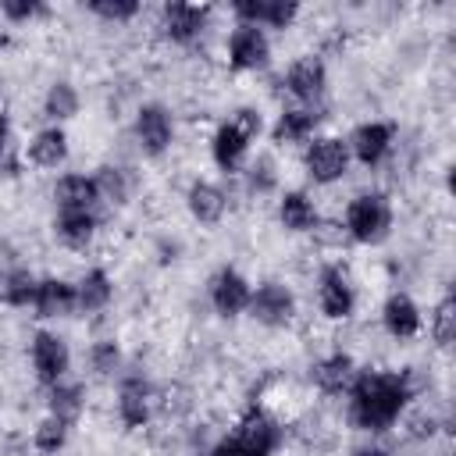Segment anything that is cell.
I'll return each instance as SVG.
<instances>
[{
	"mask_svg": "<svg viewBox=\"0 0 456 456\" xmlns=\"http://www.w3.org/2000/svg\"><path fill=\"white\" fill-rule=\"evenodd\" d=\"M228 121H232L242 135H249V139H256V135L264 132V118H260V110H256V107H235Z\"/></svg>",
	"mask_w": 456,
	"mask_h": 456,
	"instance_id": "38",
	"label": "cell"
},
{
	"mask_svg": "<svg viewBox=\"0 0 456 456\" xmlns=\"http://www.w3.org/2000/svg\"><path fill=\"white\" fill-rule=\"evenodd\" d=\"M246 314H249L260 328L285 331V328H292L296 317H299V299H296L292 285H285V281H278V278H267V281L253 285V296H249Z\"/></svg>",
	"mask_w": 456,
	"mask_h": 456,
	"instance_id": "5",
	"label": "cell"
},
{
	"mask_svg": "<svg viewBox=\"0 0 456 456\" xmlns=\"http://www.w3.org/2000/svg\"><path fill=\"white\" fill-rule=\"evenodd\" d=\"M317 314L324 321H349L356 310V281L349 274L346 264L338 260H324L317 267Z\"/></svg>",
	"mask_w": 456,
	"mask_h": 456,
	"instance_id": "4",
	"label": "cell"
},
{
	"mask_svg": "<svg viewBox=\"0 0 456 456\" xmlns=\"http://www.w3.org/2000/svg\"><path fill=\"white\" fill-rule=\"evenodd\" d=\"M349 146L342 135H314L306 146H303V171L314 185H335L349 175Z\"/></svg>",
	"mask_w": 456,
	"mask_h": 456,
	"instance_id": "6",
	"label": "cell"
},
{
	"mask_svg": "<svg viewBox=\"0 0 456 456\" xmlns=\"http://www.w3.org/2000/svg\"><path fill=\"white\" fill-rule=\"evenodd\" d=\"M82 410H86V385L64 378L61 385L46 388V413L64 417L68 424H75V420L82 417Z\"/></svg>",
	"mask_w": 456,
	"mask_h": 456,
	"instance_id": "29",
	"label": "cell"
},
{
	"mask_svg": "<svg viewBox=\"0 0 456 456\" xmlns=\"http://www.w3.org/2000/svg\"><path fill=\"white\" fill-rule=\"evenodd\" d=\"M249 135H242L232 121H221L210 135V160L217 171L224 175H239L246 167V157H249Z\"/></svg>",
	"mask_w": 456,
	"mask_h": 456,
	"instance_id": "21",
	"label": "cell"
},
{
	"mask_svg": "<svg viewBox=\"0 0 456 456\" xmlns=\"http://www.w3.org/2000/svg\"><path fill=\"white\" fill-rule=\"evenodd\" d=\"M281 89L296 100V107H310L317 110L321 100L328 96V64L317 53H299L289 61V68L281 71Z\"/></svg>",
	"mask_w": 456,
	"mask_h": 456,
	"instance_id": "7",
	"label": "cell"
},
{
	"mask_svg": "<svg viewBox=\"0 0 456 456\" xmlns=\"http://www.w3.org/2000/svg\"><path fill=\"white\" fill-rule=\"evenodd\" d=\"M242 171H246V189H249V196H253V200L271 196V192L278 189V164H274V157H271V153H260V157H256V160H249Z\"/></svg>",
	"mask_w": 456,
	"mask_h": 456,
	"instance_id": "34",
	"label": "cell"
},
{
	"mask_svg": "<svg viewBox=\"0 0 456 456\" xmlns=\"http://www.w3.org/2000/svg\"><path fill=\"white\" fill-rule=\"evenodd\" d=\"M346 146H349V160H356L360 167H381L395 146V125L392 121H360L346 135Z\"/></svg>",
	"mask_w": 456,
	"mask_h": 456,
	"instance_id": "13",
	"label": "cell"
},
{
	"mask_svg": "<svg viewBox=\"0 0 456 456\" xmlns=\"http://www.w3.org/2000/svg\"><path fill=\"white\" fill-rule=\"evenodd\" d=\"M28 363H32V374L43 388H53L68 378L71 370V349H68V338L50 331V328H39L32 331L28 338Z\"/></svg>",
	"mask_w": 456,
	"mask_h": 456,
	"instance_id": "8",
	"label": "cell"
},
{
	"mask_svg": "<svg viewBox=\"0 0 456 456\" xmlns=\"http://www.w3.org/2000/svg\"><path fill=\"white\" fill-rule=\"evenodd\" d=\"M185 210H189V217H192L196 224L214 228V224H221L224 214H228V192H224L217 182H210V178H196V182H189V189H185Z\"/></svg>",
	"mask_w": 456,
	"mask_h": 456,
	"instance_id": "19",
	"label": "cell"
},
{
	"mask_svg": "<svg viewBox=\"0 0 456 456\" xmlns=\"http://www.w3.org/2000/svg\"><path fill=\"white\" fill-rule=\"evenodd\" d=\"M53 207L57 210H96L100 207V192L93 175L82 171H68L53 182Z\"/></svg>",
	"mask_w": 456,
	"mask_h": 456,
	"instance_id": "25",
	"label": "cell"
},
{
	"mask_svg": "<svg viewBox=\"0 0 456 456\" xmlns=\"http://www.w3.org/2000/svg\"><path fill=\"white\" fill-rule=\"evenodd\" d=\"M132 135H135V146L146 157H164L175 146V114H171V107L160 103V100L139 103L135 118H132Z\"/></svg>",
	"mask_w": 456,
	"mask_h": 456,
	"instance_id": "9",
	"label": "cell"
},
{
	"mask_svg": "<svg viewBox=\"0 0 456 456\" xmlns=\"http://www.w3.org/2000/svg\"><path fill=\"white\" fill-rule=\"evenodd\" d=\"M36 274L25 271V267H11L0 274V303L4 306H14V310H25L32 306V296H36Z\"/></svg>",
	"mask_w": 456,
	"mask_h": 456,
	"instance_id": "31",
	"label": "cell"
},
{
	"mask_svg": "<svg viewBox=\"0 0 456 456\" xmlns=\"http://www.w3.org/2000/svg\"><path fill=\"white\" fill-rule=\"evenodd\" d=\"M338 224H342L349 242H356V246H381L392 235V224H395V210H392L388 192L363 189V192L349 196Z\"/></svg>",
	"mask_w": 456,
	"mask_h": 456,
	"instance_id": "3",
	"label": "cell"
},
{
	"mask_svg": "<svg viewBox=\"0 0 456 456\" xmlns=\"http://www.w3.org/2000/svg\"><path fill=\"white\" fill-rule=\"evenodd\" d=\"M278 224L292 235H310L317 224H321V210L314 203L310 192L303 189H289L278 196Z\"/></svg>",
	"mask_w": 456,
	"mask_h": 456,
	"instance_id": "24",
	"label": "cell"
},
{
	"mask_svg": "<svg viewBox=\"0 0 456 456\" xmlns=\"http://www.w3.org/2000/svg\"><path fill=\"white\" fill-rule=\"evenodd\" d=\"M71 157V139L64 132V125H43L39 132H32V139L25 142V160L39 171H53L64 167Z\"/></svg>",
	"mask_w": 456,
	"mask_h": 456,
	"instance_id": "18",
	"label": "cell"
},
{
	"mask_svg": "<svg viewBox=\"0 0 456 456\" xmlns=\"http://www.w3.org/2000/svg\"><path fill=\"white\" fill-rule=\"evenodd\" d=\"M228 14L239 21V25H256V28H274V32H285L299 21L303 7L296 0H235L228 7Z\"/></svg>",
	"mask_w": 456,
	"mask_h": 456,
	"instance_id": "15",
	"label": "cell"
},
{
	"mask_svg": "<svg viewBox=\"0 0 456 456\" xmlns=\"http://www.w3.org/2000/svg\"><path fill=\"white\" fill-rule=\"evenodd\" d=\"M86 14L107 21V25H128L142 14V4L139 0H89L86 4Z\"/></svg>",
	"mask_w": 456,
	"mask_h": 456,
	"instance_id": "36",
	"label": "cell"
},
{
	"mask_svg": "<svg viewBox=\"0 0 456 456\" xmlns=\"http://www.w3.org/2000/svg\"><path fill=\"white\" fill-rule=\"evenodd\" d=\"M153 406H157V392H153V385H150L142 374L128 370V374L118 378L114 413H118L121 428H128V431H142V428L150 424V417H153Z\"/></svg>",
	"mask_w": 456,
	"mask_h": 456,
	"instance_id": "12",
	"label": "cell"
},
{
	"mask_svg": "<svg viewBox=\"0 0 456 456\" xmlns=\"http://www.w3.org/2000/svg\"><path fill=\"white\" fill-rule=\"evenodd\" d=\"M32 310L43 321H57V317H71L75 310V281L46 274L36 281V296H32Z\"/></svg>",
	"mask_w": 456,
	"mask_h": 456,
	"instance_id": "22",
	"label": "cell"
},
{
	"mask_svg": "<svg viewBox=\"0 0 456 456\" xmlns=\"http://www.w3.org/2000/svg\"><path fill=\"white\" fill-rule=\"evenodd\" d=\"M349 456H392V449H388L385 442H378L374 435H367L363 442H356V445L349 449Z\"/></svg>",
	"mask_w": 456,
	"mask_h": 456,
	"instance_id": "39",
	"label": "cell"
},
{
	"mask_svg": "<svg viewBox=\"0 0 456 456\" xmlns=\"http://www.w3.org/2000/svg\"><path fill=\"white\" fill-rule=\"evenodd\" d=\"M381 328H385V335L395 338V342L417 338L420 328H424V314H420L417 299H413L410 292H403V289L388 292L385 303H381Z\"/></svg>",
	"mask_w": 456,
	"mask_h": 456,
	"instance_id": "16",
	"label": "cell"
},
{
	"mask_svg": "<svg viewBox=\"0 0 456 456\" xmlns=\"http://www.w3.org/2000/svg\"><path fill=\"white\" fill-rule=\"evenodd\" d=\"M7 153H11V121H7V114L0 110V167L7 164Z\"/></svg>",
	"mask_w": 456,
	"mask_h": 456,
	"instance_id": "40",
	"label": "cell"
},
{
	"mask_svg": "<svg viewBox=\"0 0 456 456\" xmlns=\"http://www.w3.org/2000/svg\"><path fill=\"white\" fill-rule=\"evenodd\" d=\"M53 235L64 249L86 253L100 235V214L96 210H57L53 214Z\"/></svg>",
	"mask_w": 456,
	"mask_h": 456,
	"instance_id": "20",
	"label": "cell"
},
{
	"mask_svg": "<svg viewBox=\"0 0 456 456\" xmlns=\"http://www.w3.org/2000/svg\"><path fill=\"white\" fill-rule=\"evenodd\" d=\"M210 7L207 4H185V0H175V4H164L160 7V36L175 46H196L207 28H210Z\"/></svg>",
	"mask_w": 456,
	"mask_h": 456,
	"instance_id": "10",
	"label": "cell"
},
{
	"mask_svg": "<svg viewBox=\"0 0 456 456\" xmlns=\"http://www.w3.org/2000/svg\"><path fill=\"white\" fill-rule=\"evenodd\" d=\"M285 442V424L274 410L253 403L242 410V417L235 420V428L228 435H221L207 456H274Z\"/></svg>",
	"mask_w": 456,
	"mask_h": 456,
	"instance_id": "2",
	"label": "cell"
},
{
	"mask_svg": "<svg viewBox=\"0 0 456 456\" xmlns=\"http://www.w3.org/2000/svg\"><path fill=\"white\" fill-rule=\"evenodd\" d=\"M86 363L96 378H114L121 374L125 367V353H121V342L118 338H96L89 349H86Z\"/></svg>",
	"mask_w": 456,
	"mask_h": 456,
	"instance_id": "33",
	"label": "cell"
},
{
	"mask_svg": "<svg viewBox=\"0 0 456 456\" xmlns=\"http://www.w3.org/2000/svg\"><path fill=\"white\" fill-rule=\"evenodd\" d=\"M403 420V431H406V438H413V442H435L438 438V431H449V420L445 417H438L435 410H428L424 403H410L406 406V413L399 417Z\"/></svg>",
	"mask_w": 456,
	"mask_h": 456,
	"instance_id": "30",
	"label": "cell"
},
{
	"mask_svg": "<svg viewBox=\"0 0 456 456\" xmlns=\"http://www.w3.org/2000/svg\"><path fill=\"white\" fill-rule=\"evenodd\" d=\"M68 438H71V424L64 417H53V413L39 417L32 428V449L43 456H57L68 445Z\"/></svg>",
	"mask_w": 456,
	"mask_h": 456,
	"instance_id": "32",
	"label": "cell"
},
{
	"mask_svg": "<svg viewBox=\"0 0 456 456\" xmlns=\"http://www.w3.org/2000/svg\"><path fill=\"white\" fill-rule=\"evenodd\" d=\"M82 110V93L75 89V82L68 78H53L43 93V118H50V125H64Z\"/></svg>",
	"mask_w": 456,
	"mask_h": 456,
	"instance_id": "28",
	"label": "cell"
},
{
	"mask_svg": "<svg viewBox=\"0 0 456 456\" xmlns=\"http://www.w3.org/2000/svg\"><path fill=\"white\" fill-rule=\"evenodd\" d=\"M321 114L310 107H281L274 125H271V142L274 146H306L317 132Z\"/></svg>",
	"mask_w": 456,
	"mask_h": 456,
	"instance_id": "23",
	"label": "cell"
},
{
	"mask_svg": "<svg viewBox=\"0 0 456 456\" xmlns=\"http://www.w3.org/2000/svg\"><path fill=\"white\" fill-rule=\"evenodd\" d=\"M417 395L413 370L360 367L346 388V424L360 435H385L399 424L406 406Z\"/></svg>",
	"mask_w": 456,
	"mask_h": 456,
	"instance_id": "1",
	"label": "cell"
},
{
	"mask_svg": "<svg viewBox=\"0 0 456 456\" xmlns=\"http://www.w3.org/2000/svg\"><path fill=\"white\" fill-rule=\"evenodd\" d=\"M428 335L435 338L438 349L452 346V338H456V303H452V296H442L435 303V310L428 314Z\"/></svg>",
	"mask_w": 456,
	"mask_h": 456,
	"instance_id": "35",
	"label": "cell"
},
{
	"mask_svg": "<svg viewBox=\"0 0 456 456\" xmlns=\"http://www.w3.org/2000/svg\"><path fill=\"white\" fill-rule=\"evenodd\" d=\"M224 61L239 75L264 71L271 64V36L264 28H256V25H239L235 21V28L224 39Z\"/></svg>",
	"mask_w": 456,
	"mask_h": 456,
	"instance_id": "11",
	"label": "cell"
},
{
	"mask_svg": "<svg viewBox=\"0 0 456 456\" xmlns=\"http://www.w3.org/2000/svg\"><path fill=\"white\" fill-rule=\"evenodd\" d=\"M356 370L360 367H356L353 353L335 349V353H324V356H317L310 363V381H314V388L321 395H346V388L353 385Z\"/></svg>",
	"mask_w": 456,
	"mask_h": 456,
	"instance_id": "17",
	"label": "cell"
},
{
	"mask_svg": "<svg viewBox=\"0 0 456 456\" xmlns=\"http://www.w3.org/2000/svg\"><path fill=\"white\" fill-rule=\"evenodd\" d=\"M96 192H100V203H110V207H125L132 196H135V171L125 167V164H100L96 175Z\"/></svg>",
	"mask_w": 456,
	"mask_h": 456,
	"instance_id": "27",
	"label": "cell"
},
{
	"mask_svg": "<svg viewBox=\"0 0 456 456\" xmlns=\"http://www.w3.org/2000/svg\"><path fill=\"white\" fill-rule=\"evenodd\" d=\"M114 299V278L103 271V267H89L78 281H75V310L93 317V314H103Z\"/></svg>",
	"mask_w": 456,
	"mask_h": 456,
	"instance_id": "26",
	"label": "cell"
},
{
	"mask_svg": "<svg viewBox=\"0 0 456 456\" xmlns=\"http://www.w3.org/2000/svg\"><path fill=\"white\" fill-rule=\"evenodd\" d=\"M249 296H253V281L235 267H217L210 274V281H207V299H210L214 314L224 317V321L246 314Z\"/></svg>",
	"mask_w": 456,
	"mask_h": 456,
	"instance_id": "14",
	"label": "cell"
},
{
	"mask_svg": "<svg viewBox=\"0 0 456 456\" xmlns=\"http://www.w3.org/2000/svg\"><path fill=\"white\" fill-rule=\"evenodd\" d=\"M46 14H50V7L39 4V0H4L0 4V18L7 25H32V21L46 18Z\"/></svg>",
	"mask_w": 456,
	"mask_h": 456,
	"instance_id": "37",
	"label": "cell"
}]
</instances>
